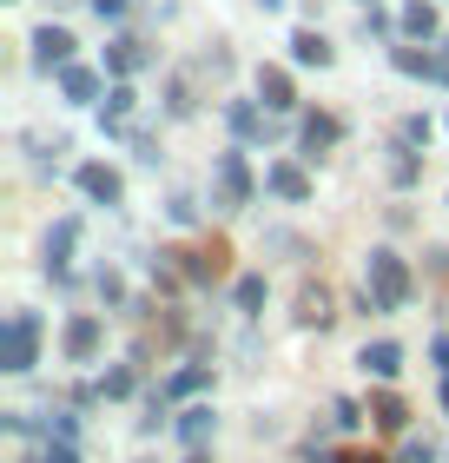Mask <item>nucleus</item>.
Listing matches in <instances>:
<instances>
[{"mask_svg":"<svg viewBox=\"0 0 449 463\" xmlns=\"http://www.w3.org/2000/svg\"><path fill=\"white\" fill-rule=\"evenodd\" d=\"M60 93H67L73 107H93V99H99V73H87V67H60Z\"/></svg>","mask_w":449,"mask_h":463,"instance_id":"2eb2a0df","label":"nucleus"},{"mask_svg":"<svg viewBox=\"0 0 449 463\" xmlns=\"http://www.w3.org/2000/svg\"><path fill=\"white\" fill-rule=\"evenodd\" d=\"M251 205V165L245 153H219V213H245Z\"/></svg>","mask_w":449,"mask_h":463,"instance_id":"7ed1b4c3","label":"nucleus"},{"mask_svg":"<svg viewBox=\"0 0 449 463\" xmlns=\"http://www.w3.org/2000/svg\"><path fill=\"white\" fill-rule=\"evenodd\" d=\"M423 139H430V119L410 113V119H403V146H423Z\"/></svg>","mask_w":449,"mask_h":463,"instance_id":"cd10ccee","label":"nucleus"},{"mask_svg":"<svg viewBox=\"0 0 449 463\" xmlns=\"http://www.w3.org/2000/svg\"><path fill=\"white\" fill-rule=\"evenodd\" d=\"M179 271H185V279L192 285H211V279H225V259H231V245H219V239H211V245H199V251H179Z\"/></svg>","mask_w":449,"mask_h":463,"instance_id":"20e7f679","label":"nucleus"},{"mask_svg":"<svg viewBox=\"0 0 449 463\" xmlns=\"http://www.w3.org/2000/svg\"><path fill=\"white\" fill-rule=\"evenodd\" d=\"M291 60H297V67H331L337 53H331V40H324V33L297 27V33H291Z\"/></svg>","mask_w":449,"mask_h":463,"instance_id":"9d476101","label":"nucleus"},{"mask_svg":"<svg viewBox=\"0 0 449 463\" xmlns=\"http://www.w3.org/2000/svg\"><path fill=\"white\" fill-rule=\"evenodd\" d=\"M344 463H383V457H344Z\"/></svg>","mask_w":449,"mask_h":463,"instance_id":"473e14b6","label":"nucleus"},{"mask_svg":"<svg viewBox=\"0 0 449 463\" xmlns=\"http://www.w3.org/2000/svg\"><path fill=\"white\" fill-rule=\"evenodd\" d=\"M370 424L377 430H403V424H410V404H403L397 391H377L370 397Z\"/></svg>","mask_w":449,"mask_h":463,"instance_id":"4468645a","label":"nucleus"},{"mask_svg":"<svg viewBox=\"0 0 449 463\" xmlns=\"http://www.w3.org/2000/svg\"><path fill=\"white\" fill-rule=\"evenodd\" d=\"M99 391H106V397H133V371H126V364H119V371H106V384H99Z\"/></svg>","mask_w":449,"mask_h":463,"instance_id":"a878e982","label":"nucleus"},{"mask_svg":"<svg viewBox=\"0 0 449 463\" xmlns=\"http://www.w3.org/2000/svg\"><path fill=\"white\" fill-rule=\"evenodd\" d=\"M430 357H436V364L449 371V338H436V345H430Z\"/></svg>","mask_w":449,"mask_h":463,"instance_id":"7c9ffc66","label":"nucleus"},{"mask_svg":"<svg viewBox=\"0 0 449 463\" xmlns=\"http://www.w3.org/2000/svg\"><path fill=\"white\" fill-rule=\"evenodd\" d=\"M106 67H113V73H139L145 47H139V40H113V47H106Z\"/></svg>","mask_w":449,"mask_h":463,"instance_id":"a211bd4d","label":"nucleus"},{"mask_svg":"<svg viewBox=\"0 0 449 463\" xmlns=\"http://www.w3.org/2000/svg\"><path fill=\"white\" fill-rule=\"evenodd\" d=\"M443 411H449V384H443Z\"/></svg>","mask_w":449,"mask_h":463,"instance_id":"c9c22d12","label":"nucleus"},{"mask_svg":"<svg viewBox=\"0 0 449 463\" xmlns=\"http://www.w3.org/2000/svg\"><path fill=\"white\" fill-rule=\"evenodd\" d=\"M390 60H397L403 73H436V53H416V47H397Z\"/></svg>","mask_w":449,"mask_h":463,"instance_id":"4be33fe9","label":"nucleus"},{"mask_svg":"<svg viewBox=\"0 0 449 463\" xmlns=\"http://www.w3.org/2000/svg\"><path fill=\"white\" fill-rule=\"evenodd\" d=\"M436 80H449V40H443V53H436Z\"/></svg>","mask_w":449,"mask_h":463,"instance_id":"2f4dec72","label":"nucleus"},{"mask_svg":"<svg viewBox=\"0 0 449 463\" xmlns=\"http://www.w3.org/2000/svg\"><path fill=\"white\" fill-rule=\"evenodd\" d=\"M126 113H133V87H113L106 93V119H126Z\"/></svg>","mask_w":449,"mask_h":463,"instance_id":"393cba45","label":"nucleus"},{"mask_svg":"<svg viewBox=\"0 0 449 463\" xmlns=\"http://www.w3.org/2000/svg\"><path fill=\"white\" fill-rule=\"evenodd\" d=\"M211 430H219V417H211V404H199V411H185V417H179V437H185L192 450H205V444H211Z\"/></svg>","mask_w":449,"mask_h":463,"instance_id":"dca6fc26","label":"nucleus"},{"mask_svg":"<svg viewBox=\"0 0 449 463\" xmlns=\"http://www.w3.org/2000/svg\"><path fill=\"white\" fill-rule=\"evenodd\" d=\"M93 351H99V318H93V311H80V318L67 325V357H73V364H87Z\"/></svg>","mask_w":449,"mask_h":463,"instance_id":"1a4fd4ad","label":"nucleus"},{"mask_svg":"<svg viewBox=\"0 0 449 463\" xmlns=\"http://www.w3.org/2000/svg\"><path fill=\"white\" fill-rule=\"evenodd\" d=\"M317 463H344V457H317Z\"/></svg>","mask_w":449,"mask_h":463,"instance_id":"f704fd0d","label":"nucleus"},{"mask_svg":"<svg viewBox=\"0 0 449 463\" xmlns=\"http://www.w3.org/2000/svg\"><path fill=\"white\" fill-rule=\"evenodd\" d=\"M73 245H80V219H60V225L47 232V271H67Z\"/></svg>","mask_w":449,"mask_h":463,"instance_id":"9b49d317","label":"nucleus"},{"mask_svg":"<svg viewBox=\"0 0 449 463\" xmlns=\"http://www.w3.org/2000/svg\"><path fill=\"white\" fill-rule=\"evenodd\" d=\"M363 298H370L377 311H403L410 305V265H403L390 245H377L370 259H363Z\"/></svg>","mask_w":449,"mask_h":463,"instance_id":"f257e3e1","label":"nucleus"},{"mask_svg":"<svg viewBox=\"0 0 449 463\" xmlns=\"http://www.w3.org/2000/svg\"><path fill=\"white\" fill-rule=\"evenodd\" d=\"M337 133H344V126H337L331 113H311V119H304V153L317 159L324 146H337Z\"/></svg>","mask_w":449,"mask_h":463,"instance_id":"f3484780","label":"nucleus"},{"mask_svg":"<svg viewBox=\"0 0 449 463\" xmlns=\"http://www.w3.org/2000/svg\"><path fill=\"white\" fill-rule=\"evenodd\" d=\"M185 463H205V457H199V450H192V457H185Z\"/></svg>","mask_w":449,"mask_h":463,"instance_id":"72a5a7b5","label":"nucleus"},{"mask_svg":"<svg viewBox=\"0 0 449 463\" xmlns=\"http://www.w3.org/2000/svg\"><path fill=\"white\" fill-rule=\"evenodd\" d=\"M363 371L370 377H383V384H390V377L403 371V345H390V338H377V345H363V357H357Z\"/></svg>","mask_w":449,"mask_h":463,"instance_id":"6e6552de","label":"nucleus"},{"mask_svg":"<svg viewBox=\"0 0 449 463\" xmlns=\"http://www.w3.org/2000/svg\"><path fill=\"white\" fill-rule=\"evenodd\" d=\"M337 318V311H331V291L324 285H304V291H297V325H317V331H324Z\"/></svg>","mask_w":449,"mask_h":463,"instance_id":"f8f14e48","label":"nucleus"},{"mask_svg":"<svg viewBox=\"0 0 449 463\" xmlns=\"http://www.w3.org/2000/svg\"><path fill=\"white\" fill-rule=\"evenodd\" d=\"M33 60L40 67H73V33L67 27H40L33 33Z\"/></svg>","mask_w":449,"mask_h":463,"instance_id":"423d86ee","label":"nucleus"},{"mask_svg":"<svg viewBox=\"0 0 449 463\" xmlns=\"http://www.w3.org/2000/svg\"><path fill=\"white\" fill-rule=\"evenodd\" d=\"M27 463H80V457H73V444H47V450H33Z\"/></svg>","mask_w":449,"mask_h":463,"instance_id":"bb28decb","label":"nucleus"},{"mask_svg":"<svg viewBox=\"0 0 449 463\" xmlns=\"http://www.w3.org/2000/svg\"><path fill=\"white\" fill-rule=\"evenodd\" d=\"M258 99L271 113H291L297 107V87H291V73L285 67H258Z\"/></svg>","mask_w":449,"mask_h":463,"instance_id":"39448f33","label":"nucleus"},{"mask_svg":"<svg viewBox=\"0 0 449 463\" xmlns=\"http://www.w3.org/2000/svg\"><path fill=\"white\" fill-rule=\"evenodd\" d=\"M265 185H271L277 199H291V205H304V199H311V179L297 173V165H271V173H265Z\"/></svg>","mask_w":449,"mask_h":463,"instance_id":"ddd939ff","label":"nucleus"},{"mask_svg":"<svg viewBox=\"0 0 449 463\" xmlns=\"http://www.w3.org/2000/svg\"><path fill=\"white\" fill-rule=\"evenodd\" d=\"M390 173H397V185H410V179H416V153H397Z\"/></svg>","mask_w":449,"mask_h":463,"instance_id":"c85d7f7f","label":"nucleus"},{"mask_svg":"<svg viewBox=\"0 0 449 463\" xmlns=\"http://www.w3.org/2000/svg\"><path fill=\"white\" fill-rule=\"evenodd\" d=\"M397 463H436V444H430V437H403Z\"/></svg>","mask_w":449,"mask_h":463,"instance_id":"5701e85b","label":"nucleus"},{"mask_svg":"<svg viewBox=\"0 0 449 463\" xmlns=\"http://www.w3.org/2000/svg\"><path fill=\"white\" fill-rule=\"evenodd\" d=\"M93 14H99V20H119V14H126V0H93Z\"/></svg>","mask_w":449,"mask_h":463,"instance_id":"c756f323","label":"nucleus"},{"mask_svg":"<svg viewBox=\"0 0 449 463\" xmlns=\"http://www.w3.org/2000/svg\"><path fill=\"white\" fill-rule=\"evenodd\" d=\"M265 305V279H239V311H258Z\"/></svg>","mask_w":449,"mask_h":463,"instance_id":"b1692460","label":"nucleus"},{"mask_svg":"<svg viewBox=\"0 0 449 463\" xmlns=\"http://www.w3.org/2000/svg\"><path fill=\"white\" fill-rule=\"evenodd\" d=\"M205 384H211V364H185V371H173L165 397H192V391H205Z\"/></svg>","mask_w":449,"mask_h":463,"instance_id":"aec40b11","label":"nucleus"},{"mask_svg":"<svg viewBox=\"0 0 449 463\" xmlns=\"http://www.w3.org/2000/svg\"><path fill=\"white\" fill-rule=\"evenodd\" d=\"M231 133H239V139H258V133H265V113L251 107V99H239V107H231Z\"/></svg>","mask_w":449,"mask_h":463,"instance_id":"412c9836","label":"nucleus"},{"mask_svg":"<svg viewBox=\"0 0 449 463\" xmlns=\"http://www.w3.org/2000/svg\"><path fill=\"white\" fill-rule=\"evenodd\" d=\"M80 193H87V199H99V205H119V193H126V185H119V173H113V165H80Z\"/></svg>","mask_w":449,"mask_h":463,"instance_id":"0eeeda50","label":"nucleus"},{"mask_svg":"<svg viewBox=\"0 0 449 463\" xmlns=\"http://www.w3.org/2000/svg\"><path fill=\"white\" fill-rule=\"evenodd\" d=\"M33 351H40V318L33 311H14L7 331H0V371H33Z\"/></svg>","mask_w":449,"mask_h":463,"instance_id":"f03ea898","label":"nucleus"},{"mask_svg":"<svg viewBox=\"0 0 449 463\" xmlns=\"http://www.w3.org/2000/svg\"><path fill=\"white\" fill-rule=\"evenodd\" d=\"M403 33H410V40H436V7L410 0V7H403Z\"/></svg>","mask_w":449,"mask_h":463,"instance_id":"6ab92c4d","label":"nucleus"}]
</instances>
